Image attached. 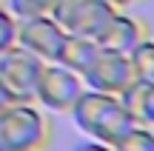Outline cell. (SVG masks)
I'll list each match as a JSON object with an SVG mask.
<instances>
[{"label": "cell", "mask_w": 154, "mask_h": 151, "mask_svg": "<svg viewBox=\"0 0 154 151\" xmlns=\"http://www.w3.org/2000/svg\"><path fill=\"white\" fill-rule=\"evenodd\" d=\"M69 34H83V37L97 40L109 20L117 14V6L109 0H54L49 11Z\"/></svg>", "instance_id": "obj_3"}, {"label": "cell", "mask_w": 154, "mask_h": 151, "mask_svg": "<svg viewBox=\"0 0 154 151\" xmlns=\"http://www.w3.org/2000/svg\"><path fill=\"white\" fill-rule=\"evenodd\" d=\"M143 125H151L154 128V83H146V97H143V117H140Z\"/></svg>", "instance_id": "obj_14"}, {"label": "cell", "mask_w": 154, "mask_h": 151, "mask_svg": "<svg viewBox=\"0 0 154 151\" xmlns=\"http://www.w3.org/2000/svg\"><path fill=\"white\" fill-rule=\"evenodd\" d=\"M83 91H86V83L77 71L60 66V63H46L37 86H34V103H40L46 111L69 114Z\"/></svg>", "instance_id": "obj_4"}, {"label": "cell", "mask_w": 154, "mask_h": 151, "mask_svg": "<svg viewBox=\"0 0 154 151\" xmlns=\"http://www.w3.org/2000/svg\"><path fill=\"white\" fill-rule=\"evenodd\" d=\"M51 140L49 117H43L34 100H20L0 111V151L46 148Z\"/></svg>", "instance_id": "obj_2"}, {"label": "cell", "mask_w": 154, "mask_h": 151, "mask_svg": "<svg viewBox=\"0 0 154 151\" xmlns=\"http://www.w3.org/2000/svg\"><path fill=\"white\" fill-rule=\"evenodd\" d=\"M143 37H149V34H146V20L131 17V14H126V11L117 9V14L109 20V26H106L103 34L97 37V43L103 46V49L128 54V51H131Z\"/></svg>", "instance_id": "obj_8"}, {"label": "cell", "mask_w": 154, "mask_h": 151, "mask_svg": "<svg viewBox=\"0 0 154 151\" xmlns=\"http://www.w3.org/2000/svg\"><path fill=\"white\" fill-rule=\"evenodd\" d=\"M97 51H100V43H97V40L83 37V34H66V40H63V46H60V51H57V60L54 63L72 68V71H77L83 77L86 68L94 63Z\"/></svg>", "instance_id": "obj_9"}, {"label": "cell", "mask_w": 154, "mask_h": 151, "mask_svg": "<svg viewBox=\"0 0 154 151\" xmlns=\"http://www.w3.org/2000/svg\"><path fill=\"white\" fill-rule=\"evenodd\" d=\"M131 80H134V68H131L128 54L103 49V46H100L94 63L86 68V74H83L86 89L106 91V94H120V91L126 89Z\"/></svg>", "instance_id": "obj_5"}, {"label": "cell", "mask_w": 154, "mask_h": 151, "mask_svg": "<svg viewBox=\"0 0 154 151\" xmlns=\"http://www.w3.org/2000/svg\"><path fill=\"white\" fill-rule=\"evenodd\" d=\"M14 103H20V94H17V91L3 80V74H0V111H6V108L14 106Z\"/></svg>", "instance_id": "obj_15"}, {"label": "cell", "mask_w": 154, "mask_h": 151, "mask_svg": "<svg viewBox=\"0 0 154 151\" xmlns=\"http://www.w3.org/2000/svg\"><path fill=\"white\" fill-rule=\"evenodd\" d=\"M43 66H46V60H40L37 54L23 49L20 43H14L11 49H6L0 54V74L20 94V100H34V86L40 80Z\"/></svg>", "instance_id": "obj_7"}, {"label": "cell", "mask_w": 154, "mask_h": 151, "mask_svg": "<svg viewBox=\"0 0 154 151\" xmlns=\"http://www.w3.org/2000/svg\"><path fill=\"white\" fill-rule=\"evenodd\" d=\"M69 114L86 137L109 143V146H117L137 125V120L123 108L117 94H106V91H94V89L83 91Z\"/></svg>", "instance_id": "obj_1"}, {"label": "cell", "mask_w": 154, "mask_h": 151, "mask_svg": "<svg viewBox=\"0 0 154 151\" xmlns=\"http://www.w3.org/2000/svg\"><path fill=\"white\" fill-rule=\"evenodd\" d=\"M114 151H154V128L151 125L137 123L120 143L114 146Z\"/></svg>", "instance_id": "obj_11"}, {"label": "cell", "mask_w": 154, "mask_h": 151, "mask_svg": "<svg viewBox=\"0 0 154 151\" xmlns=\"http://www.w3.org/2000/svg\"><path fill=\"white\" fill-rule=\"evenodd\" d=\"M29 151H46V148H29Z\"/></svg>", "instance_id": "obj_18"}, {"label": "cell", "mask_w": 154, "mask_h": 151, "mask_svg": "<svg viewBox=\"0 0 154 151\" xmlns=\"http://www.w3.org/2000/svg\"><path fill=\"white\" fill-rule=\"evenodd\" d=\"M111 6H117V9H126V6H134V3H140V0H109Z\"/></svg>", "instance_id": "obj_17"}, {"label": "cell", "mask_w": 154, "mask_h": 151, "mask_svg": "<svg viewBox=\"0 0 154 151\" xmlns=\"http://www.w3.org/2000/svg\"><path fill=\"white\" fill-rule=\"evenodd\" d=\"M128 60H131V68H134V80L154 83V40L143 37L128 51Z\"/></svg>", "instance_id": "obj_10"}, {"label": "cell", "mask_w": 154, "mask_h": 151, "mask_svg": "<svg viewBox=\"0 0 154 151\" xmlns=\"http://www.w3.org/2000/svg\"><path fill=\"white\" fill-rule=\"evenodd\" d=\"M66 29L54 20L51 14H37V17H23L17 20V43L37 54L40 60L54 63L57 51H60L63 40H66Z\"/></svg>", "instance_id": "obj_6"}, {"label": "cell", "mask_w": 154, "mask_h": 151, "mask_svg": "<svg viewBox=\"0 0 154 151\" xmlns=\"http://www.w3.org/2000/svg\"><path fill=\"white\" fill-rule=\"evenodd\" d=\"M72 151H114V146H109V143H100V140H80Z\"/></svg>", "instance_id": "obj_16"}, {"label": "cell", "mask_w": 154, "mask_h": 151, "mask_svg": "<svg viewBox=\"0 0 154 151\" xmlns=\"http://www.w3.org/2000/svg\"><path fill=\"white\" fill-rule=\"evenodd\" d=\"M54 0H6V9L23 20V17H37V14H49Z\"/></svg>", "instance_id": "obj_12"}, {"label": "cell", "mask_w": 154, "mask_h": 151, "mask_svg": "<svg viewBox=\"0 0 154 151\" xmlns=\"http://www.w3.org/2000/svg\"><path fill=\"white\" fill-rule=\"evenodd\" d=\"M17 43V17L0 3V54Z\"/></svg>", "instance_id": "obj_13"}]
</instances>
